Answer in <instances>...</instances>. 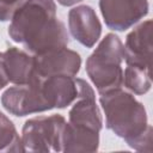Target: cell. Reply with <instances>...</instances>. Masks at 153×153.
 I'll return each mask as SVG.
<instances>
[{
  "label": "cell",
  "mask_w": 153,
  "mask_h": 153,
  "mask_svg": "<svg viewBox=\"0 0 153 153\" xmlns=\"http://www.w3.org/2000/svg\"><path fill=\"white\" fill-rule=\"evenodd\" d=\"M11 19L10 37L33 55H43L68 45V32L56 18L53 0H25Z\"/></svg>",
  "instance_id": "obj_1"
},
{
  "label": "cell",
  "mask_w": 153,
  "mask_h": 153,
  "mask_svg": "<svg viewBox=\"0 0 153 153\" xmlns=\"http://www.w3.org/2000/svg\"><path fill=\"white\" fill-rule=\"evenodd\" d=\"M100 105L108 129L134 149L152 152V127L147 122L145 106L135 97L121 88L100 93Z\"/></svg>",
  "instance_id": "obj_2"
},
{
  "label": "cell",
  "mask_w": 153,
  "mask_h": 153,
  "mask_svg": "<svg viewBox=\"0 0 153 153\" xmlns=\"http://www.w3.org/2000/svg\"><path fill=\"white\" fill-rule=\"evenodd\" d=\"M123 44L115 33H108L86 60V72L99 94L123 85Z\"/></svg>",
  "instance_id": "obj_3"
},
{
  "label": "cell",
  "mask_w": 153,
  "mask_h": 153,
  "mask_svg": "<svg viewBox=\"0 0 153 153\" xmlns=\"http://www.w3.org/2000/svg\"><path fill=\"white\" fill-rule=\"evenodd\" d=\"M65 126L66 120L61 115L38 116L27 120L22 131V142L25 151L62 152Z\"/></svg>",
  "instance_id": "obj_4"
},
{
  "label": "cell",
  "mask_w": 153,
  "mask_h": 153,
  "mask_svg": "<svg viewBox=\"0 0 153 153\" xmlns=\"http://www.w3.org/2000/svg\"><path fill=\"white\" fill-rule=\"evenodd\" d=\"M41 80L36 79L29 84L17 85L6 90L1 97L2 106L14 116H26L51 110L43 94Z\"/></svg>",
  "instance_id": "obj_5"
},
{
  "label": "cell",
  "mask_w": 153,
  "mask_h": 153,
  "mask_svg": "<svg viewBox=\"0 0 153 153\" xmlns=\"http://www.w3.org/2000/svg\"><path fill=\"white\" fill-rule=\"evenodd\" d=\"M99 8L106 26L124 31L148 13L147 0H99Z\"/></svg>",
  "instance_id": "obj_6"
},
{
  "label": "cell",
  "mask_w": 153,
  "mask_h": 153,
  "mask_svg": "<svg viewBox=\"0 0 153 153\" xmlns=\"http://www.w3.org/2000/svg\"><path fill=\"white\" fill-rule=\"evenodd\" d=\"M35 80L54 75L74 76L81 65L80 55L67 48L57 49L43 55H33Z\"/></svg>",
  "instance_id": "obj_7"
},
{
  "label": "cell",
  "mask_w": 153,
  "mask_h": 153,
  "mask_svg": "<svg viewBox=\"0 0 153 153\" xmlns=\"http://www.w3.org/2000/svg\"><path fill=\"white\" fill-rule=\"evenodd\" d=\"M79 94L69 110L68 123L74 127L90 129L93 131H100L103 121L102 114L96 104L94 91L82 79H76Z\"/></svg>",
  "instance_id": "obj_8"
},
{
  "label": "cell",
  "mask_w": 153,
  "mask_h": 153,
  "mask_svg": "<svg viewBox=\"0 0 153 153\" xmlns=\"http://www.w3.org/2000/svg\"><path fill=\"white\" fill-rule=\"evenodd\" d=\"M152 20H146L136 26L126 38L123 60L127 65L152 66Z\"/></svg>",
  "instance_id": "obj_9"
},
{
  "label": "cell",
  "mask_w": 153,
  "mask_h": 153,
  "mask_svg": "<svg viewBox=\"0 0 153 153\" xmlns=\"http://www.w3.org/2000/svg\"><path fill=\"white\" fill-rule=\"evenodd\" d=\"M68 26L72 36L86 48H92L102 33V25L94 10L86 5L69 11Z\"/></svg>",
  "instance_id": "obj_10"
},
{
  "label": "cell",
  "mask_w": 153,
  "mask_h": 153,
  "mask_svg": "<svg viewBox=\"0 0 153 153\" xmlns=\"http://www.w3.org/2000/svg\"><path fill=\"white\" fill-rule=\"evenodd\" d=\"M43 94L50 108L63 109L71 105L79 94L76 79L68 75H54L41 80Z\"/></svg>",
  "instance_id": "obj_11"
},
{
  "label": "cell",
  "mask_w": 153,
  "mask_h": 153,
  "mask_svg": "<svg viewBox=\"0 0 153 153\" xmlns=\"http://www.w3.org/2000/svg\"><path fill=\"white\" fill-rule=\"evenodd\" d=\"M4 66L10 82L25 85L35 80V60L18 48H8L4 53Z\"/></svg>",
  "instance_id": "obj_12"
},
{
  "label": "cell",
  "mask_w": 153,
  "mask_h": 153,
  "mask_svg": "<svg viewBox=\"0 0 153 153\" xmlns=\"http://www.w3.org/2000/svg\"><path fill=\"white\" fill-rule=\"evenodd\" d=\"M99 147V133L90 129L71 126L66 122L62 135V151L73 152H96Z\"/></svg>",
  "instance_id": "obj_13"
},
{
  "label": "cell",
  "mask_w": 153,
  "mask_h": 153,
  "mask_svg": "<svg viewBox=\"0 0 153 153\" xmlns=\"http://www.w3.org/2000/svg\"><path fill=\"white\" fill-rule=\"evenodd\" d=\"M123 84L135 94H145L151 88V68L127 65L123 73Z\"/></svg>",
  "instance_id": "obj_14"
},
{
  "label": "cell",
  "mask_w": 153,
  "mask_h": 153,
  "mask_svg": "<svg viewBox=\"0 0 153 153\" xmlns=\"http://www.w3.org/2000/svg\"><path fill=\"white\" fill-rule=\"evenodd\" d=\"M0 151L25 152V148L20 137L18 136L14 124L2 112H0Z\"/></svg>",
  "instance_id": "obj_15"
},
{
  "label": "cell",
  "mask_w": 153,
  "mask_h": 153,
  "mask_svg": "<svg viewBox=\"0 0 153 153\" xmlns=\"http://www.w3.org/2000/svg\"><path fill=\"white\" fill-rule=\"evenodd\" d=\"M24 1L25 0H0V20H10Z\"/></svg>",
  "instance_id": "obj_16"
},
{
  "label": "cell",
  "mask_w": 153,
  "mask_h": 153,
  "mask_svg": "<svg viewBox=\"0 0 153 153\" xmlns=\"http://www.w3.org/2000/svg\"><path fill=\"white\" fill-rule=\"evenodd\" d=\"M8 82L10 81H8L5 66H4V53H0V90L4 88Z\"/></svg>",
  "instance_id": "obj_17"
},
{
  "label": "cell",
  "mask_w": 153,
  "mask_h": 153,
  "mask_svg": "<svg viewBox=\"0 0 153 153\" xmlns=\"http://www.w3.org/2000/svg\"><path fill=\"white\" fill-rule=\"evenodd\" d=\"M81 0H57L59 4H61L62 6H72L75 5L76 2H80Z\"/></svg>",
  "instance_id": "obj_18"
}]
</instances>
